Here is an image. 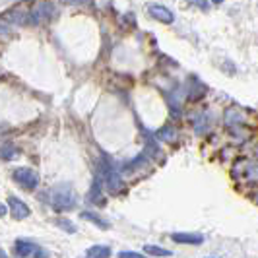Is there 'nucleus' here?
<instances>
[{
	"label": "nucleus",
	"instance_id": "nucleus-6",
	"mask_svg": "<svg viewBox=\"0 0 258 258\" xmlns=\"http://www.w3.org/2000/svg\"><path fill=\"white\" fill-rule=\"evenodd\" d=\"M171 239L175 243H182V245H200L204 241V237L196 235V233H173Z\"/></svg>",
	"mask_w": 258,
	"mask_h": 258
},
{
	"label": "nucleus",
	"instance_id": "nucleus-5",
	"mask_svg": "<svg viewBox=\"0 0 258 258\" xmlns=\"http://www.w3.org/2000/svg\"><path fill=\"white\" fill-rule=\"evenodd\" d=\"M105 182H107V186H109V190L111 192H120L122 188H124V182H122V179L118 177V173L116 171H113L111 167H107V171H105Z\"/></svg>",
	"mask_w": 258,
	"mask_h": 258
},
{
	"label": "nucleus",
	"instance_id": "nucleus-2",
	"mask_svg": "<svg viewBox=\"0 0 258 258\" xmlns=\"http://www.w3.org/2000/svg\"><path fill=\"white\" fill-rule=\"evenodd\" d=\"M12 177H14V181L18 182L20 186H24V188H27V190H35V188H37V184H39L37 173L29 167L16 169Z\"/></svg>",
	"mask_w": 258,
	"mask_h": 258
},
{
	"label": "nucleus",
	"instance_id": "nucleus-8",
	"mask_svg": "<svg viewBox=\"0 0 258 258\" xmlns=\"http://www.w3.org/2000/svg\"><path fill=\"white\" fill-rule=\"evenodd\" d=\"M111 248L107 245H93L86 250V258H109Z\"/></svg>",
	"mask_w": 258,
	"mask_h": 258
},
{
	"label": "nucleus",
	"instance_id": "nucleus-9",
	"mask_svg": "<svg viewBox=\"0 0 258 258\" xmlns=\"http://www.w3.org/2000/svg\"><path fill=\"white\" fill-rule=\"evenodd\" d=\"M82 218L84 220H88V221H93L97 227H101V229H109V221H105L101 220V218H97V214H93V212H82Z\"/></svg>",
	"mask_w": 258,
	"mask_h": 258
},
{
	"label": "nucleus",
	"instance_id": "nucleus-10",
	"mask_svg": "<svg viewBox=\"0 0 258 258\" xmlns=\"http://www.w3.org/2000/svg\"><path fill=\"white\" fill-rule=\"evenodd\" d=\"M144 250H146L150 256H171V250L161 248V246H157V245H146Z\"/></svg>",
	"mask_w": 258,
	"mask_h": 258
},
{
	"label": "nucleus",
	"instance_id": "nucleus-13",
	"mask_svg": "<svg viewBox=\"0 0 258 258\" xmlns=\"http://www.w3.org/2000/svg\"><path fill=\"white\" fill-rule=\"evenodd\" d=\"M118 258H146V256L140 254V252H120Z\"/></svg>",
	"mask_w": 258,
	"mask_h": 258
},
{
	"label": "nucleus",
	"instance_id": "nucleus-14",
	"mask_svg": "<svg viewBox=\"0 0 258 258\" xmlns=\"http://www.w3.org/2000/svg\"><path fill=\"white\" fill-rule=\"evenodd\" d=\"M33 258H49V252H47L45 248H41V246H37V250H35V254H33Z\"/></svg>",
	"mask_w": 258,
	"mask_h": 258
},
{
	"label": "nucleus",
	"instance_id": "nucleus-11",
	"mask_svg": "<svg viewBox=\"0 0 258 258\" xmlns=\"http://www.w3.org/2000/svg\"><path fill=\"white\" fill-rule=\"evenodd\" d=\"M52 223H54L56 227H60V229L66 233H76V225H74L70 220H66V218H56Z\"/></svg>",
	"mask_w": 258,
	"mask_h": 258
},
{
	"label": "nucleus",
	"instance_id": "nucleus-12",
	"mask_svg": "<svg viewBox=\"0 0 258 258\" xmlns=\"http://www.w3.org/2000/svg\"><path fill=\"white\" fill-rule=\"evenodd\" d=\"M91 202H95L99 206L105 204V200L101 198V194H99V184H93V188H91Z\"/></svg>",
	"mask_w": 258,
	"mask_h": 258
},
{
	"label": "nucleus",
	"instance_id": "nucleus-16",
	"mask_svg": "<svg viewBox=\"0 0 258 258\" xmlns=\"http://www.w3.org/2000/svg\"><path fill=\"white\" fill-rule=\"evenodd\" d=\"M0 258H10V256H8V254H6L4 250H0Z\"/></svg>",
	"mask_w": 258,
	"mask_h": 258
},
{
	"label": "nucleus",
	"instance_id": "nucleus-15",
	"mask_svg": "<svg viewBox=\"0 0 258 258\" xmlns=\"http://www.w3.org/2000/svg\"><path fill=\"white\" fill-rule=\"evenodd\" d=\"M6 214H8V208L4 206V204H0V218H4Z\"/></svg>",
	"mask_w": 258,
	"mask_h": 258
},
{
	"label": "nucleus",
	"instance_id": "nucleus-7",
	"mask_svg": "<svg viewBox=\"0 0 258 258\" xmlns=\"http://www.w3.org/2000/svg\"><path fill=\"white\" fill-rule=\"evenodd\" d=\"M150 14L154 16L155 20L163 22V24H171V22L175 20V16L171 14V10L163 8V6H159V4H152V6H150Z\"/></svg>",
	"mask_w": 258,
	"mask_h": 258
},
{
	"label": "nucleus",
	"instance_id": "nucleus-4",
	"mask_svg": "<svg viewBox=\"0 0 258 258\" xmlns=\"http://www.w3.org/2000/svg\"><path fill=\"white\" fill-rule=\"evenodd\" d=\"M14 250H16V254L20 258H29L35 254V250H37V245L35 243H31V241H24V239H18L16 243H14Z\"/></svg>",
	"mask_w": 258,
	"mask_h": 258
},
{
	"label": "nucleus",
	"instance_id": "nucleus-1",
	"mask_svg": "<svg viewBox=\"0 0 258 258\" xmlns=\"http://www.w3.org/2000/svg\"><path fill=\"white\" fill-rule=\"evenodd\" d=\"M51 206L56 210V212H68L76 206V194L74 190L68 186V184H60L52 190V200Z\"/></svg>",
	"mask_w": 258,
	"mask_h": 258
},
{
	"label": "nucleus",
	"instance_id": "nucleus-3",
	"mask_svg": "<svg viewBox=\"0 0 258 258\" xmlns=\"http://www.w3.org/2000/svg\"><path fill=\"white\" fill-rule=\"evenodd\" d=\"M8 208L12 212V216L16 220H26L27 216L31 214V210L26 202H22L18 196H8Z\"/></svg>",
	"mask_w": 258,
	"mask_h": 258
}]
</instances>
